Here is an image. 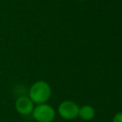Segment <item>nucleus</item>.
Wrapping results in <instances>:
<instances>
[{"mask_svg": "<svg viewBox=\"0 0 122 122\" xmlns=\"http://www.w3.org/2000/svg\"><path fill=\"white\" fill-rule=\"evenodd\" d=\"M113 122H122V112L117 113L113 118Z\"/></svg>", "mask_w": 122, "mask_h": 122, "instance_id": "6", "label": "nucleus"}, {"mask_svg": "<svg viewBox=\"0 0 122 122\" xmlns=\"http://www.w3.org/2000/svg\"><path fill=\"white\" fill-rule=\"evenodd\" d=\"M95 109L92 106H83L79 108L78 116H80L84 121H91L95 116Z\"/></svg>", "mask_w": 122, "mask_h": 122, "instance_id": "5", "label": "nucleus"}, {"mask_svg": "<svg viewBox=\"0 0 122 122\" xmlns=\"http://www.w3.org/2000/svg\"><path fill=\"white\" fill-rule=\"evenodd\" d=\"M51 95V86L44 81H38L32 84L29 91V98L34 104H44L50 99Z\"/></svg>", "mask_w": 122, "mask_h": 122, "instance_id": "1", "label": "nucleus"}, {"mask_svg": "<svg viewBox=\"0 0 122 122\" xmlns=\"http://www.w3.org/2000/svg\"><path fill=\"white\" fill-rule=\"evenodd\" d=\"M79 106L74 101H65L60 104L58 107V113L62 118L66 120H72L78 116Z\"/></svg>", "mask_w": 122, "mask_h": 122, "instance_id": "3", "label": "nucleus"}, {"mask_svg": "<svg viewBox=\"0 0 122 122\" xmlns=\"http://www.w3.org/2000/svg\"><path fill=\"white\" fill-rule=\"evenodd\" d=\"M32 116L38 122H52L55 118V111L50 105L46 103L37 105L34 107Z\"/></svg>", "mask_w": 122, "mask_h": 122, "instance_id": "2", "label": "nucleus"}, {"mask_svg": "<svg viewBox=\"0 0 122 122\" xmlns=\"http://www.w3.org/2000/svg\"><path fill=\"white\" fill-rule=\"evenodd\" d=\"M15 108L20 115L28 116L34 109V103L27 97H20L15 101Z\"/></svg>", "mask_w": 122, "mask_h": 122, "instance_id": "4", "label": "nucleus"}, {"mask_svg": "<svg viewBox=\"0 0 122 122\" xmlns=\"http://www.w3.org/2000/svg\"><path fill=\"white\" fill-rule=\"evenodd\" d=\"M79 1H86V0H79Z\"/></svg>", "mask_w": 122, "mask_h": 122, "instance_id": "7", "label": "nucleus"}]
</instances>
